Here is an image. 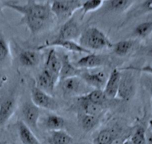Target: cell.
Returning a JSON list of instances; mask_svg holds the SVG:
<instances>
[{
  "mask_svg": "<svg viewBox=\"0 0 152 144\" xmlns=\"http://www.w3.org/2000/svg\"><path fill=\"white\" fill-rule=\"evenodd\" d=\"M58 83L59 82L45 69H43L35 78V86L52 95Z\"/></svg>",
  "mask_w": 152,
  "mask_h": 144,
  "instance_id": "cell-14",
  "label": "cell"
},
{
  "mask_svg": "<svg viewBox=\"0 0 152 144\" xmlns=\"http://www.w3.org/2000/svg\"><path fill=\"white\" fill-rule=\"evenodd\" d=\"M17 128L19 137L23 144H41L31 129L23 120L17 121Z\"/></svg>",
  "mask_w": 152,
  "mask_h": 144,
  "instance_id": "cell-19",
  "label": "cell"
},
{
  "mask_svg": "<svg viewBox=\"0 0 152 144\" xmlns=\"http://www.w3.org/2000/svg\"><path fill=\"white\" fill-rule=\"evenodd\" d=\"M133 144H147V130L144 125H138L130 137Z\"/></svg>",
  "mask_w": 152,
  "mask_h": 144,
  "instance_id": "cell-31",
  "label": "cell"
},
{
  "mask_svg": "<svg viewBox=\"0 0 152 144\" xmlns=\"http://www.w3.org/2000/svg\"><path fill=\"white\" fill-rule=\"evenodd\" d=\"M77 117L80 126L85 132H89L93 130L99 122V117L89 115L83 112L78 113Z\"/></svg>",
  "mask_w": 152,
  "mask_h": 144,
  "instance_id": "cell-24",
  "label": "cell"
},
{
  "mask_svg": "<svg viewBox=\"0 0 152 144\" xmlns=\"http://www.w3.org/2000/svg\"><path fill=\"white\" fill-rule=\"evenodd\" d=\"M31 100L39 108L52 111H57L59 108L58 102L52 95L40 90V89L36 87L35 85L31 89Z\"/></svg>",
  "mask_w": 152,
  "mask_h": 144,
  "instance_id": "cell-5",
  "label": "cell"
},
{
  "mask_svg": "<svg viewBox=\"0 0 152 144\" xmlns=\"http://www.w3.org/2000/svg\"><path fill=\"white\" fill-rule=\"evenodd\" d=\"M9 44L5 38L0 35V64L5 62L10 56Z\"/></svg>",
  "mask_w": 152,
  "mask_h": 144,
  "instance_id": "cell-32",
  "label": "cell"
},
{
  "mask_svg": "<svg viewBox=\"0 0 152 144\" xmlns=\"http://www.w3.org/2000/svg\"><path fill=\"white\" fill-rule=\"evenodd\" d=\"M149 126H150L151 129L152 131V120H151L150 121H149Z\"/></svg>",
  "mask_w": 152,
  "mask_h": 144,
  "instance_id": "cell-39",
  "label": "cell"
},
{
  "mask_svg": "<svg viewBox=\"0 0 152 144\" xmlns=\"http://www.w3.org/2000/svg\"><path fill=\"white\" fill-rule=\"evenodd\" d=\"M152 34V21H146L137 25L134 29L133 35L137 39H147Z\"/></svg>",
  "mask_w": 152,
  "mask_h": 144,
  "instance_id": "cell-28",
  "label": "cell"
},
{
  "mask_svg": "<svg viewBox=\"0 0 152 144\" xmlns=\"http://www.w3.org/2000/svg\"><path fill=\"white\" fill-rule=\"evenodd\" d=\"M122 144H133V143H131V140H130V138H128V139H127L126 140H125V142H124Z\"/></svg>",
  "mask_w": 152,
  "mask_h": 144,
  "instance_id": "cell-38",
  "label": "cell"
},
{
  "mask_svg": "<svg viewBox=\"0 0 152 144\" xmlns=\"http://www.w3.org/2000/svg\"><path fill=\"white\" fill-rule=\"evenodd\" d=\"M137 41L134 40V39L119 41L117 43L113 44V46L112 48L113 50V53L117 56H126L134 50L137 45Z\"/></svg>",
  "mask_w": 152,
  "mask_h": 144,
  "instance_id": "cell-21",
  "label": "cell"
},
{
  "mask_svg": "<svg viewBox=\"0 0 152 144\" xmlns=\"http://www.w3.org/2000/svg\"><path fill=\"white\" fill-rule=\"evenodd\" d=\"M121 72L122 71L119 68H114L108 77L103 90L107 99H113L118 96L121 80Z\"/></svg>",
  "mask_w": 152,
  "mask_h": 144,
  "instance_id": "cell-15",
  "label": "cell"
},
{
  "mask_svg": "<svg viewBox=\"0 0 152 144\" xmlns=\"http://www.w3.org/2000/svg\"><path fill=\"white\" fill-rule=\"evenodd\" d=\"M149 89H150V94H151V107H152V81L151 80L149 83Z\"/></svg>",
  "mask_w": 152,
  "mask_h": 144,
  "instance_id": "cell-36",
  "label": "cell"
},
{
  "mask_svg": "<svg viewBox=\"0 0 152 144\" xmlns=\"http://www.w3.org/2000/svg\"><path fill=\"white\" fill-rule=\"evenodd\" d=\"M104 2L102 0H90V1H83L81 8V18L84 17L87 14L93 11H97L98 9L103 6Z\"/></svg>",
  "mask_w": 152,
  "mask_h": 144,
  "instance_id": "cell-30",
  "label": "cell"
},
{
  "mask_svg": "<svg viewBox=\"0 0 152 144\" xmlns=\"http://www.w3.org/2000/svg\"><path fill=\"white\" fill-rule=\"evenodd\" d=\"M0 144H8L6 141H0Z\"/></svg>",
  "mask_w": 152,
  "mask_h": 144,
  "instance_id": "cell-40",
  "label": "cell"
},
{
  "mask_svg": "<svg viewBox=\"0 0 152 144\" xmlns=\"http://www.w3.org/2000/svg\"><path fill=\"white\" fill-rule=\"evenodd\" d=\"M130 138V137H118L115 138L110 143L108 144H122L127 139Z\"/></svg>",
  "mask_w": 152,
  "mask_h": 144,
  "instance_id": "cell-34",
  "label": "cell"
},
{
  "mask_svg": "<svg viewBox=\"0 0 152 144\" xmlns=\"http://www.w3.org/2000/svg\"><path fill=\"white\" fill-rule=\"evenodd\" d=\"M110 61L109 56L103 54L90 53L85 56H83L79 60L75 63V65L78 68H96L102 67L108 64Z\"/></svg>",
  "mask_w": 152,
  "mask_h": 144,
  "instance_id": "cell-9",
  "label": "cell"
},
{
  "mask_svg": "<svg viewBox=\"0 0 152 144\" xmlns=\"http://www.w3.org/2000/svg\"><path fill=\"white\" fill-rule=\"evenodd\" d=\"M43 69L49 72L59 82L60 73L61 70V60L55 48H51L48 53Z\"/></svg>",
  "mask_w": 152,
  "mask_h": 144,
  "instance_id": "cell-16",
  "label": "cell"
},
{
  "mask_svg": "<svg viewBox=\"0 0 152 144\" xmlns=\"http://www.w3.org/2000/svg\"><path fill=\"white\" fill-rule=\"evenodd\" d=\"M79 77L85 82L86 84L93 89L104 90L108 77L103 71L91 73V72L82 71Z\"/></svg>",
  "mask_w": 152,
  "mask_h": 144,
  "instance_id": "cell-12",
  "label": "cell"
},
{
  "mask_svg": "<svg viewBox=\"0 0 152 144\" xmlns=\"http://www.w3.org/2000/svg\"><path fill=\"white\" fill-rule=\"evenodd\" d=\"M78 44L90 52L110 49L113 46V44L102 30L93 26L81 32Z\"/></svg>",
  "mask_w": 152,
  "mask_h": 144,
  "instance_id": "cell-2",
  "label": "cell"
},
{
  "mask_svg": "<svg viewBox=\"0 0 152 144\" xmlns=\"http://www.w3.org/2000/svg\"><path fill=\"white\" fill-rule=\"evenodd\" d=\"M81 32H81L79 24L72 17L62 25L56 39L75 41L76 39H79Z\"/></svg>",
  "mask_w": 152,
  "mask_h": 144,
  "instance_id": "cell-8",
  "label": "cell"
},
{
  "mask_svg": "<svg viewBox=\"0 0 152 144\" xmlns=\"http://www.w3.org/2000/svg\"><path fill=\"white\" fill-rule=\"evenodd\" d=\"M64 48V50L70 51L73 53H84V54H90L92 52L87 50L85 48L81 47L78 43L75 42V41H67V40H58L55 39L52 42H46V44L37 47L36 48L37 50L40 51L43 49H46V48Z\"/></svg>",
  "mask_w": 152,
  "mask_h": 144,
  "instance_id": "cell-10",
  "label": "cell"
},
{
  "mask_svg": "<svg viewBox=\"0 0 152 144\" xmlns=\"http://www.w3.org/2000/svg\"><path fill=\"white\" fill-rule=\"evenodd\" d=\"M116 137H118L113 129H103L96 137L93 140V144H108Z\"/></svg>",
  "mask_w": 152,
  "mask_h": 144,
  "instance_id": "cell-29",
  "label": "cell"
},
{
  "mask_svg": "<svg viewBox=\"0 0 152 144\" xmlns=\"http://www.w3.org/2000/svg\"><path fill=\"white\" fill-rule=\"evenodd\" d=\"M136 92V80L131 71L121 72L118 97L123 101H128L134 97Z\"/></svg>",
  "mask_w": 152,
  "mask_h": 144,
  "instance_id": "cell-6",
  "label": "cell"
},
{
  "mask_svg": "<svg viewBox=\"0 0 152 144\" xmlns=\"http://www.w3.org/2000/svg\"><path fill=\"white\" fill-rule=\"evenodd\" d=\"M147 144H152V131H147Z\"/></svg>",
  "mask_w": 152,
  "mask_h": 144,
  "instance_id": "cell-35",
  "label": "cell"
},
{
  "mask_svg": "<svg viewBox=\"0 0 152 144\" xmlns=\"http://www.w3.org/2000/svg\"><path fill=\"white\" fill-rule=\"evenodd\" d=\"M43 126L49 131L64 130L66 125L65 119L55 114H49L43 120Z\"/></svg>",
  "mask_w": 152,
  "mask_h": 144,
  "instance_id": "cell-20",
  "label": "cell"
},
{
  "mask_svg": "<svg viewBox=\"0 0 152 144\" xmlns=\"http://www.w3.org/2000/svg\"><path fill=\"white\" fill-rule=\"evenodd\" d=\"M83 1H53L51 2V11L59 22L65 23L73 17V14L81 9Z\"/></svg>",
  "mask_w": 152,
  "mask_h": 144,
  "instance_id": "cell-3",
  "label": "cell"
},
{
  "mask_svg": "<svg viewBox=\"0 0 152 144\" xmlns=\"http://www.w3.org/2000/svg\"><path fill=\"white\" fill-rule=\"evenodd\" d=\"M79 101H88V102L96 103V104H104L107 100L103 90L101 89H93L86 95L78 98Z\"/></svg>",
  "mask_w": 152,
  "mask_h": 144,
  "instance_id": "cell-25",
  "label": "cell"
},
{
  "mask_svg": "<svg viewBox=\"0 0 152 144\" xmlns=\"http://www.w3.org/2000/svg\"><path fill=\"white\" fill-rule=\"evenodd\" d=\"M23 121L31 130H37L40 117V108L35 105L31 100L26 101L22 107Z\"/></svg>",
  "mask_w": 152,
  "mask_h": 144,
  "instance_id": "cell-7",
  "label": "cell"
},
{
  "mask_svg": "<svg viewBox=\"0 0 152 144\" xmlns=\"http://www.w3.org/2000/svg\"><path fill=\"white\" fill-rule=\"evenodd\" d=\"M133 8V7H132ZM152 13V0H148V1H142L139 2L138 5L130 10L128 13V18L130 17H135L138 16L143 15V14Z\"/></svg>",
  "mask_w": 152,
  "mask_h": 144,
  "instance_id": "cell-26",
  "label": "cell"
},
{
  "mask_svg": "<svg viewBox=\"0 0 152 144\" xmlns=\"http://www.w3.org/2000/svg\"><path fill=\"white\" fill-rule=\"evenodd\" d=\"M51 20L34 17H22L20 25H24L27 27L31 35H36L44 31L49 26Z\"/></svg>",
  "mask_w": 152,
  "mask_h": 144,
  "instance_id": "cell-13",
  "label": "cell"
},
{
  "mask_svg": "<svg viewBox=\"0 0 152 144\" xmlns=\"http://www.w3.org/2000/svg\"><path fill=\"white\" fill-rule=\"evenodd\" d=\"M81 102V107H82L83 113L89 115L99 117L100 114H102L104 106V104H96V103L88 102V101H79Z\"/></svg>",
  "mask_w": 152,
  "mask_h": 144,
  "instance_id": "cell-27",
  "label": "cell"
},
{
  "mask_svg": "<svg viewBox=\"0 0 152 144\" xmlns=\"http://www.w3.org/2000/svg\"><path fill=\"white\" fill-rule=\"evenodd\" d=\"M4 6L17 11L22 17H39L51 20L53 17L51 11V2H39L36 1H28L25 3L18 2H5Z\"/></svg>",
  "mask_w": 152,
  "mask_h": 144,
  "instance_id": "cell-1",
  "label": "cell"
},
{
  "mask_svg": "<svg viewBox=\"0 0 152 144\" xmlns=\"http://www.w3.org/2000/svg\"><path fill=\"white\" fill-rule=\"evenodd\" d=\"M19 62L26 68L36 67L40 63L41 56L40 51L34 50H23L19 54Z\"/></svg>",
  "mask_w": 152,
  "mask_h": 144,
  "instance_id": "cell-18",
  "label": "cell"
},
{
  "mask_svg": "<svg viewBox=\"0 0 152 144\" xmlns=\"http://www.w3.org/2000/svg\"><path fill=\"white\" fill-rule=\"evenodd\" d=\"M73 137L64 130L49 131L47 137L49 144H71Z\"/></svg>",
  "mask_w": 152,
  "mask_h": 144,
  "instance_id": "cell-22",
  "label": "cell"
},
{
  "mask_svg": "<svg viewBox=\"0 0 152 144\" xmlns=\"http://www.w3.org/2000/svg\"><path fill=\"white\" fill-rule=\"evenodd\" d=\"M60 86L65 96H78V98L90 92V86L79 77H72L59 81Z\"/></svg>",
  "mask_w": 152,
  "mask_h": 144,
  "instance_id": "cell-4",
  "label": "cell"
},
{
  "mask_svg": "<svg viewBox=\"0 0 152 144\" xmlns=\"http://www.w3.org/2000/svg\"><path fill=\"white\" fill-rule=\"evenodd\" d=\"M147 54H148V56L151 57V58H152V47H151V48H149L148 50V52H147Z\"/></svg>",
  "mask_w": 152,
  "mask_h": 144,
  "instance_id": "cell-37",
  "label": "cell"
},
{
  "mask_svg": "<svg viewBox=\"0 0 152 144\" xmlns=\"http://www.w3.org/2000/svg\"><path fill=\"white\" fill-rule=\"evenodd\" d=\"M135 1L131 0H110L107 2H104L106 4L107 8L110 11L115 12H124L126 11H130L131 8L136 4Z\"/></svg>",
  "mask_w": 152,
  "mask_h": 144,
  "instance_id": "cell-23",
  "label": "cell"
},
{
  "mask_svg": "<svg viewBox=\"0 0 152 144\" xmlns=\"http://www.w3.org/2000/svg\"><path fill=\"white\" fill-rule=\"evenodd\" d=\"M60 58L61 60V70L60 73V80H64L66 78L75 76H79L83 71L82 69L78 68L74 64L70 62L69 56L66 53H61Z\"/></svg>",
  "mask_w": 152,
  "mask_h": 144,
  "instance_id": "cell-17",
  "label": "cell"
},
{
  "mask_svg": "<svg viewBox=\"0 0 152 144\" xmlns=\"http://www.w3.org/2000/svg\"><path fill=\"white\" fill-rule=\"evenodd\" d=\"M17 109V99L14 95L3 97L0 100V128L6 125Z\"/></svg>",
  "mask_w": 152,
  "mask_h": 144,
  "instance_id": "cell-11",
  "label": "cell"
},
{
  "mask_svg": "<svg viewBox=\"0 0 152 144\" xmlns=\"http://www.w3.org/2000/svg\"><path fill=\"white\" fill-rule=\"evenodd\" d=\"M120 71H140L147 73V74H152V66L151 65H145L142 68H137L134 66H128L125 68H119Z\"/></svg>",
  "mask_w": 152,
  "mask_h": 144,
  "instance_id": "cell-33",
  "label": "cell"
}]
</instances>
